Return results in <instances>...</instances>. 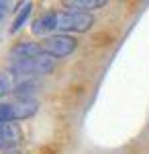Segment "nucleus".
Here are the masks:
<instances>
[{
	"instance_id": "obj_1",
	"label": "nucleus",
	"mask_w": 149,
	"mask_h": 154,
	"mask_svg": "<svg viewBox=\"0 0 149 154\" xmlns=\"http://www.w3.org/2000/svg\"><path fill=\"white\" fill-rule=\"evenodd\" d=\"M53 70V58L49 56H39L31 60H21V62H10V74L14 78H33V76H45Z\"/></svg>"
},
{
	"instance_id": "obj_10",
	"label": "nucleus",
	"mask_w": 149,
	"mask_h": 154,
	"mask_svg": "<svg viewBox=\"0 0 149 154\" xmlns=\"http://www.w3.org/2000/svg\"><path fill=\"white\" fill-rule=\"evenodd\" d=\"M6 154H23V152H19V150H8Z\"/></svg>"
},
{
	"instance_id": "obj_7",
	"label": "nucleus",
	"mask_w": 149,
	"mask_h": 154,
	"mask_svg": "<svg viewBox=\"0 0 149 154\" xmlns=\"http://www.w3.org/2000/svg\"><path fill=\"white\" fill-rule=\"evenodd\" d=\"M31 8H33L31 2H23V4H21V8L16 12V17H14V23H12V27H10V33H16V31L27 23V19H29V14H31Z\"/></svg>"
},
{
	"instance_id": "obj_9",
	"label": "nucleus",
	"mask_w": 149,
	"mask_h": 154,
	"mask_svg": "<svg viewBox=\"0 0 149 154\" xmlns=\"http://www.w3.org/2000/svg\"><path fill=\"white\" fill-rule=\"evenodd\" d=\"M14 76L12 74H2L0 76V97H6L14 93Z\"/></svg>"
},
{
	"instance_id": "obj_3",
	"label": "nucleus",
	"mask_w": 149,
	"mask_h": 154,
	"mask_svg": "<svg viewBox=\"0 0 149 154\" xmlns=\"http://www.w3.org/2000/svg\"><path fill=\"white\" fill-rule=\"evenodd\" d=\"M41 48L49 58L53 60H61V58H68L72 56L76 48H78V41L74 39L72 35H66V33H59V35H51L47 37L45 41L41 43Z\"/></svg>"
},
{
	"instance_id": "obj_2",
	"label": "nucleus",
	"mask_w": 149,
	"mask_h": 154,
	"mask_svg": "<svg viewBox=\"0 0 149 154\" xmlns=\"http://www.w3.org/2000/svg\"><path fill=\"white\" fill-rule=\"evenodd\" d=\"M94 25V17L90 12L84 11H66L57 12V29H61L63 33H84Z\"/></svg>"
},
{
	"instance_id": "obj_5",
	"label": "nucleus",
	"mask_w": 149,
	"mask_h": 154,
	"mask_svg": "<svg viewBox=\"0 0 149 154\" xmlns=\"http://www.w3.org/2000/svg\"><path fill=\"white\" fill-rule=\"evenodd\" d=\"M39 56H45V51H43L41 45H37V43H19L10 51V62L31 60V58H39Z\"/></svg>"
},
{
	"instance_id": "obj_4",
	"label": "nucleus",
	"mask_w": 149,
	"mask_h": 154,
	"mask_svg": "<svg viewBox=\"0 0 149 154\" xmlns=\"http://www.w3.org/2000/svg\"><path fill=\"white\" fill-rule=\"evenodd\" d=\"M37 101H14V103H4L0 105V123H10V121H21L29 119L37 113Z\"/></svg>"
},
{
	"instance_id": "obj_6",
	"label": "nucleus",
	"mask_w": 149,
	"mask_h": 154,
	"mask_svg": "<svg viewBox=\"0 0 149 154\" xmlns=\"http://www.w3.org/2000/svg\"><path fill=\"white\" fill-rule=\"evenodd\" d=\"M33 33L35 35H49L57 29V12H45L41 14L37 21L33 23Z\"/></svg>"
},
{
	"instance_id": "obj_8",
	"label": "nucleus",
	"mask_w": 149,
	"mask_h": 154,
	"mask_svg": "<svg viewBox=\"0 0 149 154\" xmlns=\"http://www.w3.org/2000/svg\"><path fill=\"white\" fill-rule=\"evenodd\" d=\"M68 4L74 6V8H78V11L88 12L92 8H102L104 4H106V0H69Z\"/></svg>"
}]
</instances>
